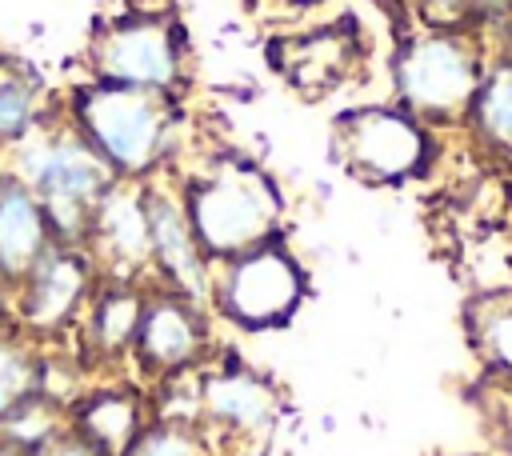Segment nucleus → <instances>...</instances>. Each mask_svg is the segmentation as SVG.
Listing matches in <instances>:
<instances>
[{
  "label": "nucleus",
  "mask_w": 512,
  "mask_h": 456,
  "mask_svg": "<svg viewBox=\"0 0 512 456\" xmlns=\"http://www.w3.org/2000/svg\"><path fill=\"white\" fill-rule=\"evenodd\" d=\"M40 368H44V344L24 336L16 324L0 328V424L40 392Z\"/></svg>",
  "instance_id": "obj_20"
},
{
  "label": "nucleus",
  "mask_w": 512,
  "mask_h": 456,
  "mask_svg": "<svg viewBox=\"0 0 512 456\" xmlns=\"http://www.w3.org/2000/svg\"><path fill=\"white\" fill-rule=\"evenodd\" d=\"M208 360H212L208 308L180 296V292L148 284L144 312H140L136 340H132V356H128L136 376L148 384H168V380L200 372Z\"/></svg>",
  "instance_id": "obj_9"
},
{
  "label": "nucleus",
  "mask_w": 512,
  "mask_h": 456,
  "mask_svg": "<svg viewBox=\"0 0 512 456\" xmlns=\"http://www.w3.org/2000/svg\"><path fill=\"white\" fill-rule=\"evenodd\" d=\"M32 456H104L100 448H92L80 432H72V428H64V432H56L48 444H40Z\"/></svg>",
  "instance_id": "obj_22"
},
{
  "label": "nucleus",
  "mask_w": 512,
  "mask_h": 456,
  "mask_svg": "<svg viewBox=\"0 0 512 456\" xmlns=\"http://www.w3.org/2000/svg\"><path fill=\"white\" fill-rule=\"evenodd\" d=\"M436 136L400 104H360L332 120V160L368 184H404L432 160Z\"/></svg>",
  "instance_id": "obj_6"
},
{
  "label": "nucleus",
  "mask_w": 512,
  "mask_h": 456,
  "mask_svg": "<svg viewBox=\"0 0 512 456\" xmlns=\"http://www.w3.org/2000/svg\"><path fill=\"white\" fill-rule=\"evenodd\" d=\"M144 196V224H148V252H152V272L160 288L180 292L196 304L208 308L212 296V260L200 252L192 220L184 212L180 188L160 184V176L140 180Z\"/></svg>",
  "instance_id": "obj_11"
},
{
  "label": "nucleus",
  "mask_w": 512,
  "mask_h": 456,
  "mask_svg": "<svg viewBox=\"0 0 512 456\" xmlns=\"http://www.w3.org/2000/svg\"><path fill=\"white\" fill-rule=\"evenodd\" d=\"M8 324H12V288L0 284V328H8Z\"/></svg>",
  "instance_id": "obj_24"
},
{
  "label": "nucleus",
  "mask_w": 512,
  "mask_h": 456,
  "mask_svg": "<svg viewBox=\"0 0 512 456\" xmlns=\"http://www.w3.org/2000/svg\"><path fill=\"white\" fill-rule=\"evenodd\" d=\"M432 4H440V8H448L456 16H480V12H496V8H504L512 0H432Z\"/></svg>",
  "instance_id": "obj_23"
},
{
  "label": "nucleus",
  "mask_w": 512,
  "mask_h": 456,
  "mask_svg": "<svg viewBox=\"0 0 512 456\" xmlns=\"http://www.w3.org/2000/svg\"><path fill=\"white\" fill-rule=\"evenodd\" d=\"M212 440L196 428V424H180V420H156L144 428V436L132 444L128 456H208Z\"/></svg>",
  "instance_id": "obj_21"
},
{
  "label": "nucleus",
  "mask_w": 512,
  "mask_h": 456,
  "mask_svg": "<svg viewBox=\"0 0 512 456\" xmlns=\"http://www.w3.org/2000/svg\"><path fill=\"white\" fill-rule=\"evenodd\" d=\"M484 72L488 64L480 44L460 28H424L400 40L392 56L396 100L428 128L468 120Z\"/></svg>",
  "instance_id": "obj_4"
},
{
  "label": "nucleus",
  "mask_w": 512,
  "mask_h": 456,
  "mask_svg": "<svg viewBox=\"0 0 512 456\" xmlns=\"http://www.w3.org/2000/svg\"><path fill=\"white\" fill-rule=\"evenodd\" d=\"M148 424H152V404L136 384L108 380V384L84 388L68 404V428L80 432L104 456H128Z\"/></svg>",
  "instance_id": "obj_15"
},
{
  "label": "nucleus",
  "mask_w": 512,
  "mask_h": 456,
  "mask_svg": "<svg viewBox=\"0 0 512 456\" xmlns=\"http://www.w3.org/2000/svg\"><path fill=\"white\" fill-rule=\"evenodd\" d=\"M468 128L488 152H512V56L484 72L468 108Z\"/></svg>",
  "instance_id": "obj_19"
},
{
  "label": "nucleus",
  "mask_w": 512,
  "mask_h": 456,
  "mask_svg": "<svg viewBox=\"0 0 512 456\" xmlns=\"http://www.w3.org/2000/svg\"><path fill=\"white\" fill-rule=\"evenodd\" d=\"M0 456H28V452H20V448H12V444L0 440Z\"/></svg>",
  "instance_id": "obj_26"
},
{
  "label": "nucleus",
  "mask_w": 512,
  "mask_h": 456,
  "mask_svg": "<svg viewBox=\"0 0 512 456\" xmlns=\"http://www.w3.org/2000/svg\"><path fill=\"white\" fill-rule=\"evenodd\" d=\"M44 120H48V92L40 76L20 60L0 56V148H16Z\"/></svg>",
  "instance_id": "obj_18"
},
{
  "label": "nucleus",
  "mask_w": 512,
  "mask_h": 456,
  "mask_svg": "<svg viewBox=\"0 0 512 456\" xmlns=\"http://www.w3.org/2000/svg\"><path fill=\"white\" fill-rule=\"evenodd\" d=\"M184 212L192 220L200 252L212 260H232L248 248H260L280 236L284 196L268 168L248 156L220 152L200 164L180 188Z\"/></svg>",
  "instance_id": "obj_1"
},
{
  "label": "nucleus",
  "mask_w": 512,
  "mask_h": 456,
  "mask_svg": "<svg viewBox=\"0 0 512 456\" xmlns=\"http://www.w3.org/2000/svg\"><path fill=\"white\" fill-rule=\"evenodd\" d=\"M84 248L92 256L100 280H136V284H144V272H152V252H148L140 180H116L112 184V192L100 200V208L92 216Z\"/></svg>",
  "instance_id": "obj_12"
},
{
  "label": "nucleus",
  "mask_w": 512,
  "mask_h": 456,
  "mask_svg": "<svg viewBox=\"0 0 512 456\" xmlns=\"http://www.w3.org/2000/svg\"><path fill=\"white\" fill-rule=\"evenodd\" d=\"M52 244L56 236L40 200L16 172H8L0 180V284L16 288Z\"/></svg>",
  "instance_id": "obj_16"
},
{
  "label": "nucleus",
  "mask_w": 512,
  "mask_h": 456,
  "mask_svg": "<svg viewBox=\"0 0 512 456\" xmlns=\"http://www.w3.org/2000/svg\"><path fill=\"white\" fill-rule=\"evenodd\" d=\"M272 64L280 68V76L308 96H324L332 88H340L356 64H360V40L348 24H324L300 36H284L268 48Z\"/></svg>",
  "instance_id": "obj_14"
},
{
  "label": "nucleus",
  "mask_w": 512,
  "mask_h": 456,
  "mask_svg": "<svg viewBox=\"0 0 512 456\" xmlns=\"http://www.w3.org/2000/svg\"><path fill=\"white\" fill-rule=\"evenodd\" d=\"M144 296L148 284L136 280H100V288L92 292L76 336H80V352L76 360L84 368H120L132 356V340H136V324L144 312Z\"/></svg>",
  "instance_id": "obj_13"
},
{
  "label": "nucleus",
  "mask_w": 512,
  "mask_h": 456,
  "mask_svg": "<svg viewBox=\"0 0 512 456\" xmlns=\"http://www.w3.org/2000/svg\"><path fill=\"white\" fill-rule=\"evenodd\" d=\"M4 152H8V148H0V180H4V176H8V172H12V160H8V156H4Z\"/></svg>",
  "instance_id": "obj_25"
},
{
  "label": "nucleus",
  "mask_w": 512,
  "mask_h": 456,
  "mask_svg": "<svg viewBox=\"0 0 512 456\" xmlns=\"http://www.w3.org/2000/svg\"><path fill=\"white\" fill-rule=\"evenodd\" d=\"M308 292L304 264L288 252V244L276 236L260 248H248L232 260H220L212 268V312L244 332H268L284 328Z\"/></svg>",
  "instance_id": "obj_5"
},
{
  "label": "nucleus",
  "mask_w": 512,
  "mask_h": 456,
  "mask_svg": "<svg viewBox=\"0 0 512 456\" xmlns=\"http://www.w3.org/2000/svg\"><path fill=\"white\" fill-rule=\"evenodd\" d=\"M12 172L40 200L56 244H84L100 200L120 180L104 164V156L76 132L72 120L64 124L44 120L28 140H20Z\"/></svg>",
  "instance_id": "obj_3"
},
{
  "label": "nucleus",
  "mask_w": 512,
  "mask_h": 456,
  "mask_svg": "<svg viewBox=\"0 0 512 456\" xmlns=\"http://www.w3.org/2000/svg\"><path fill=\"white\" fill-rule=\"evenodd\" d=\"M92 80L176 96L184 80L180 24L156 12H132L104 24L92 40Z\"/></svg>",
  "instance_id": "obj_7"
},
{
  "label": "nucleus",
  "mask_w": 512,
  "mask_h": 456,
  "mask_svg": "<svg viewBox=\"0 0 512 456\" xmlns=\"http://www.w3.org/2000/svg\"><path fill=\"white\" fill-rule=\"evenodd\" d=\"M68 120L120 180L160 176L176 156L180 104L172 92L92 80L72 92Z\"/></svg>",
  "instance_id": "obj_2"
},
{
  "label": "nucleus",
  "mask_w": 512,
  "mask_h": 456,
  "mask_svg": "<svg viewBox=\"0 0 512 456\" xmlns=\"http://www.w3.org/2000/svg\"><path fill=\"white\" fill-rule=\"evenodd\" d=\"M100 288V272L88 256L84 244H52L36 268L12 288V324L40 340L52 344L68 332H76L92 292Z\"/></svg>",
  "instance_id": "obj_8"
},
{
  "label": "nucleus",
  "mask_w": 512,
  "mask_h": 456,
  "mask_svg": "<svg viewBox=\"0 0 512 456\" xmlns=\"http://www.w3.org/2000/svg\"><path fill=\"white\" fill-rule=\"evenodd\" d=\"M464 336L488 380L512 392V284L480 288L464 304Z\"/></svg>",
  "instance_id": "obj_17"
},
{
  "label": "nucleus",
  "mask_w": 512,
  "mask_h": 456,
  "mask_svg": "<svg viewBox=\"0 0 512 456\" xmlns=\"http://www.w3.org/2000/svg\"><path fill=\"white\" fill-rule=\"evenodd\" d=\"M192 396H196V428L212 444L260 440L264 432H272L280 416L276 384L240 360H208L192 376Z\"/></svg>",
  "instance_id": "obj_10"
}]
</instances>
